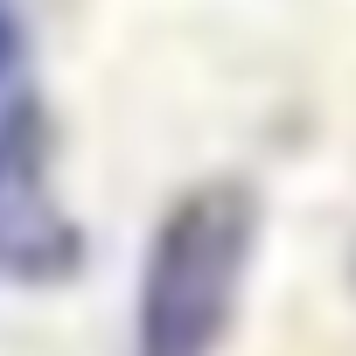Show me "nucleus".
<instances>
[{
  "label": "nucleus",
  "mask_w": 356,
  "mask_h": 356,
  "mask_svg": "<svg viewBox=\"0 0 356 356\" xmlns=\"http://www.w3.org/2000/svg\"><path fill=\"white\" fill-rule=\"evenodd\" d=\"M259 245V203L238 182H203L154 224L133 307V356H217L245 266Z\"/></svg>",
  "instance_id": "obj_1"
},
{
  "label": "nucleus",
  "mask_w": 356,
  "mask_h": 356,
  "mask_svg": "<svg viewBox=\"0 0 356 356\" xmlns=\"http://www.w3.org/2000/svg\"><path fill=\"white\" fill-rule=\"evenodd\" d=\"M84 266V231L56 189V126L35 98L0 105V286H56Z\"/></svg>",
  "instance_id": "obj_2"
},
{
  "label": "nucleus",
  "mask_w": 356,
  "mask_h": 356,
  "mask_svg": "<svg viewBox=\"0 0 356 356\" xmlns=\"http://www.w3.org/2000/svg\"><path fill=\"white\" fill-rule=\"evenodd\" d=\"M15 49H22V15H15V0H0V84L15 70Z\"/></svg>",
  "instance_id": "obj_3"
}]
</instances>
